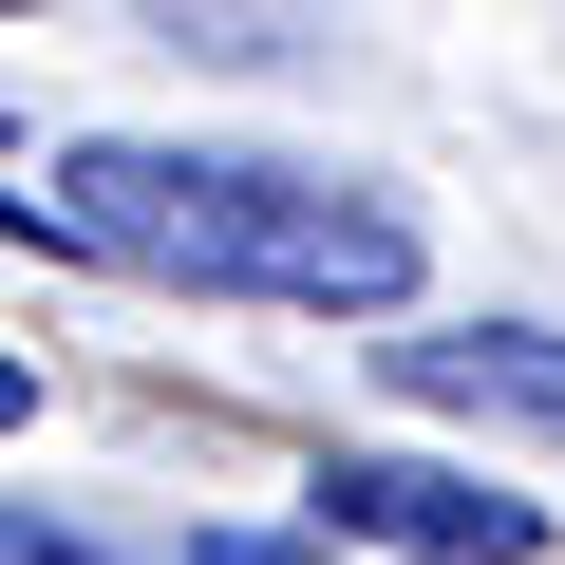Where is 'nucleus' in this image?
I'll return each instance as SVG.
<instances>
[{
	"label": "nucleus",
	"mask_w": 565,
	"mask_h": 565,
	"mask_svg": "<svg viewBox=\"0 0 565 565\" xmlns=\"http://www.w3.org/2000/svg\"><path fill=\"white\" fill-rule=\"evenodd\" d=\"M57 226H76L95 264L207 282V302H302V321H396V302H415V207H377L359 170H282V151L76 132V151H57Z\"/></svg>",
	"instance_id": "nucleus-1"
},
{
	"label": "nucleus",
	"mask_w": 565,
	"mask_h": 565,
	"mask_svg": "<svg viewBox=\"0 0 565 565\" xmlns=\"http://www.w3.org/2000/svg\"><path fill=\"white\" fill-rule=\"evenodd\" d=\"M302 527H321V546H415V565H527V546H546L527 490L434 471V452H321V471H302Z\"/></svg>",
	"instance_id": "nucleus-2"
},
{
	"label": "nucleus",
	"mask_w": 565,
	"mask_h": 565,
	"mask_svg": "<svg viewBox=\"0 0 565 565\" xmlns=\"http://www.w3.org/2000/svg\"><path fill=\"white\" fill-rule=\"evenodd\" d=\"M377 377L471 434H565V321H434V340H377Z\"/></svg>",
	"instance_id": "nucleus-3"
},
{
	"label": "nucleus",
	"mask_w": 565,
	"mask_h": 565,
	"mask_svg": "<svg viewBox=\"0 0 565 565\" xmlns=\"http://www.w3.org/2000/svg\"><path fill=\"white\" fill-rule=\"evenodd\" d=\"M0 434H39V359L20 340H0Z\"/></svg>",
	"instance_id": "nucleus-4"
},
{
	"label": "nucleus",
	"mask_w": 565,
	"mask_h": 565,
	"mask_svg": "<svg viewBox=\"0 0 565 565\" xmlns=\"http://www.w3.org/2000/svg\"><path fill=\"white\" fill-rule=\"evenodd\" d=\"M0 20H39V0H0Z\"/></svg>",
	"instance_id": "nucleus-5"
}]
</instances>
